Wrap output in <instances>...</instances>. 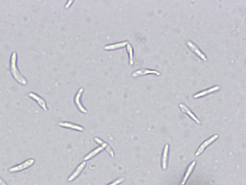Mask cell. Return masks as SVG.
<instances>
[{"label": "cell", "instance_id": "16", "mask_svg": "<svg viewBox=\"0 0 246 185\" xmlns=\"http://www.w3.org/2000/svg\"><path fill=\"white\" fill-rule=\"evenodd\" d=\"M103 148H104L103 147H100L97 148L96 149L94 150L93 152H91V153H90L87 156H86L84 158V160H88L90 159L91 157H93V156H94L96 155L98 153H99V152H101V150L103 149Z\"/></svg>", "mask_w": 246, "mask_h": 185}, {"label": "cell", "instance_id": "17", "mask_svg": "<svg viewBox=\"0 0 246 185\" xmlns=\"http://www.w3.org/2000/svg\"><path fill=\"white\" fill-rule=\"evenodd\" d=\"M127 51L128 52L129 55L130 57V63L131 65L134 64V61H133V48L131 45L130 44L127 45Z\"/></svg>", "mask_w": 246, "mask_h": 185}, {"label": "cell", "instance_id": "1", "mask_svg": "<svg viewBox=\"0 0 246 185\" xmlns=\"http://www.w3.org/2000/svg\"><path fill=\"white\" fill-rule=\"evenodd\" d=\"M17 56L16 52H14L12 54L11 58V69L12 74L15 79L19 83L26 85L27 84V81L24 78L23 76L20 73L17 66Z\"/></svg>", "mask_w": 246, "mask_h": 185}, {"label": "cell", "instance_id": "10", "mask_svg": "<svg viewBox=\"0 0 246 185\" xmlns=\"http://www.w3.org/2000/svg\"><path fill=\"white\" fill-rule=\"evenodd\" d=\"M196 162H195V161H194V162H192L191 164L189 166L187 172H186V174H185V176H184V178L183 179V181H182V183H181V185H184V184H185L186 180H187V179H188V178L189 177L192 171L193 170L194 167V166L196 165Z\"/></svg>", "mask_w": 246, "mask_h": 185}, {"label": "cell", "instance_id": "15", "mask_svg": "<svg viewBox=\"0 0 246 185\" xmlns=\"http://www.w3.org/2000/svg\"><path fill=\"white\" fill-rule=\"evenodd\" d=\"M59 125L60 126H64V127H67V128H70L78 130L80 131H83V128L81 126H78V125H74V124H71V123H67V122H60L59 123Z\"/></svg>", "mask_w": 246, "mask_h": 185}, {"label": "cell", "instance_id": "11", "mask_svg": "<svg viewBox=\"0 0 246 185\" xmlns=\"http://www.w3.org/2000/svg\"><path fill=\"white\" fill-rule=\"evenodd\" d=\"M168 149V144H166L164 148L162 159V167H163V169L164 170L166 169L167 168V160Z\"/></svg>", "mask_w": 246, "mask_h": 185}, {"label": "cell", "instance_id": "14", "mask_svg": "<svg viewBox=\"0 0 246 185\" xmlns=\"http://www.w3.org/2000/svg\"><path fill=\"white\" fill-rule=\"evenodd\" d=\"M128 43V42H124L117 44H111L106 46L105 49L106 50H113L115 49L120 48H123Z\"/></svg>", "mask_w": 246, "mask_h": 185}, {"label": "cell", "instance_id": "9", "mask_svg": "<svg viewBox=\"0 0 246 185\" xmlns=\"http://www.w3.org/2000/svg\"><path fill=\"white\" fill-rule=\"evenodd\" d=\"M83 91V89L81 88L79 90V91L78 92V94L76 95V98H75V102H76V104H77V106H78V107L79 108V109L81 110V112H82L83 113H87V111L83 107L82 105H81L80 101V97H81V93H82Z\"/></svg>", "mask_w": 246, "mask_h": 185}, {"label": "cell", "instance_id": "4", "mask_svg": "<svg viewBox=\"0 0 246 185\" xmlns=\"http://www.w3.org/2000/svg\"><path fill=\"white\" fill-rule=\"evenodd\" d=\"M186 44L188 45V47L191 49V50L193 51L195 54H197L199 57L201 58L202 60L205 61H207V59L206 56H205L204 54H203V53L200 51V50H199V48H198L195 44H194L193 43H192V42L190 41H186Z\"/></svg>", "mask_w": 246, "mask_h": 185}, {"label": "cell", "instance_id": "2", "mask_svg": "<svg viewBox=\"0 0 246 185\" xmlns=\"http://www.w3.org/2000/svg\"><path fill=\"white\" fill-rule=\"evenodd\" d=\"M34 162H35L34 159H28L21 164L11 167L9 169V171L11 172H18L21 171L31 167L34 163Z\"/></svg>", "mask_w": 246, "mask_h": 185}, {"label": "cell", "instance_id": "12", "mask_svg": "<svg viewBox=\"0 0 246 185\" xmlns=\"http://www.w3.org/2000/svg\"><path fill=\"white\" fill-rule=\"evenodd\" d=\"M85 164H86V162H83L77 168V169L75 171V172L73 173L72 175H71V176L69 178H68V181H72V180H73L75 178H76V177L80 174V172H81L82 169L84 168V167H85Z\"/></svg>", "mask_w": 246, "mask_h": 185}, {"label": "cell", "instance_id": "13", "mask_svg": "<svg viewBox=\"0 0 246 185\" xmlns=\"http://www.w3.org/2000/svg\"><path fill=\"white\" fill-rule=\"evenodd\" d=\"M95 139L98 144L101 145L103 147L105 148L106 149L107 152H109V153L111 154L112 157H114V152H113L112 149L106 143L102 141V140H101V139H100L99 138H95Z\"/></svg>", "mask_w": 246, "mask_h": 185}, {"label": "cell", "instance_id": "19", "mask_svg": "<svg viewBox=\"0 0 246 185\" xmlns=\"http://www.w3.org/2000/svg\"><path fill=\"white\" fill-rule=\"evenodd\" d=\"M0 185H8L7 183H5L1 178H0Z\"/></svg>", "mask_w": 246, "mask_h": 185}, {"label": "cell", "instance_id": "3", "mask_svg": "<svg viewBox=\"0 0 246 185\" xmlns=\"http://www.w3.org/2000/svg\"><path fill=\"white\" fill-rule=\"evenodd\" d=\"M218 138V135H215L213 136V137H211L209 139H208L206 141H205V142L200 146V147L199 148L198 151H197V152L196 153L195 155H196V156H198L201 153L203 152V151L205 150V148L207 147V146L209 145L211 143H213V142H214L215 140H216Z\"/></svg>", "mask_w": 246, "mask_h": 185}, {"label": "cell", "instance_id": "20", "mask_svg": "<svg viewBox=\"0 0 246 185\" xmlns=\"http://www.w3.org/2000/svg\"><path fill=\"white\" fill-rule=\"evenodd\" d=\"M72 2L73 1L69 2H68V3H67V4H68V5H67V6H66V8H68V7H69V6H70V5H71V2Z\"/></svg>", "mask_w": 246, "mask_h": 185}, {"label": "cell", "instance_id": "5", "mask_svg": "<svg viewBox=\"0 0 246 185\" xmlns=\"http://www.w3.org/2000/svg\"><path fill=\"white\" fill-rule=\"evenodd\" d=\"M28 96L30 98H32L33 99H34L35 101H37V103H38L39 105L41 107L43 110L45 112H47L48 109L47 108V105H46V102L44 101V99H42V98H40L39 96L36 94H34L33 92H30L28 94Z\"/></svg>", "mask_w": 246, "mask_h": 185}, {"label": "cell", "instance_id": "18", "mask_svg": "<svg viewBox=\"0 0 246 185\" xmlns=\"http://www.w3.org/2000/svg\"><path fill=\"white\" fill-rule=\"evenodd\" d=\"M124 180V179L123 178H121L119 179L118 180H116L115 182H114L113 183L109 185H117L118 184H120V183H121Z\"/></svg>", "mask_w": 246, "mask_h": 185}, {"label": "cell", "instance_id": "8", "mask_svg": "<svg viewBox=\"0 0 246 185\" xmlns=\"http://www.w3.org/2000/svg\"><path fill=\"white\" fill-rule=\"evenodd\" d=\"M179 107H180V108H181L183 112L186 113L188 115L190 116L191 117L192 119H193L196 122H197L198 123H200V121H199V120H198V118L191 112L189 108H187L185 105H184V104H179Z\"/></svg>", "mask_w": 246, "mask_h": 185}, {"label": "cell", "instance_id": "7", "mask_svg": "<svg viewBox=\"0 0 246 185\" xmlns=\"http://www.w3.org/2000/svg\"><path fill=\"white\" fill-rule=\"evenodd\" d=\"M220 89V86H214V88H211L209 89L203 91L201 92H199L198 94L194 95V98H200V97H203V96H205V95L210 94L211 92H214L216 91L219 90Z\"/></svg>", "mask_w": 246, "mask_h": 185}, {"label": "cell", "instance_id": "6", "mask_svg": "<svg viewBox=\"0 0 246 185\" xmlns=\"http://www.w3.org/2000/svg\"><path fill=\"white\" fill-rule=\"evenodd\" d=\"M150 74H156L157 75H160V73L156 71L153 70H150V69H142L140 70L135 72L132 74V76L134 77H136L137 76H141V75H145Z\"/></svg>", "mask_w": 246, "mask_h": 185}]
</instances>
